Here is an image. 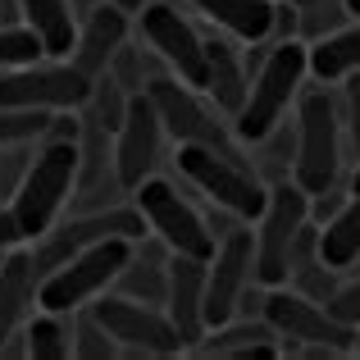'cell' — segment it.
I'll return each mask as SVG.
<instances>
[{
	"instance_id": "cell-1",
	"label": "cell",
	"mask_w": 360,
	"mask_h": 360,
	"mask_svg": "<svg viewBox=\"0 0 360 360\" xmlns=\"http://www.w3.org/2000/svg\"><path fill=\"white\" fill-rule=\"evenodd\" d=\"M78 174H82V146L78 137H41L37 155L23 165L18 187L9 196L14 219L23 229V242H37L60 224L64 205L78 196Z\"/></svg>"
},
{
	"instance_id": "cell-2",
	"label": "cell",
	"mask_w": 360,
	"mask_h": 360,
	"mask_svg": "<svg viewBox=\"0 0 360 360\" xmlns=\"http://www.w3.org/2000/svg\"><path fill=\"white\" fill-rule=\"evenodd\" d=\"M310 78V51L306 37H283V41L269 46L264 64L251 73V91H246V105L233 115V132L238 141L255 146L264 132H274L288 110L301 101V87Z\"/></svg>"
},
{
	"instance_id": "cell-3",
	"label": "cell",
	"mask_w": 360,
	"mask_h": 360,
	"mask_svg": "<svg viewBox=\"0 0 360 360\" xmlns=\"http://www.w3.org/2000/svg\"><path fill=\"white\" fill-rule=\"evenodd\" d=\"M342 150H347V128H342V105L328 91V82L301 91L297 101V155H292V178L310 196L338 187L342 178Z\"/></svg>"
},
{
	"instance_id": "cell-4",
	"label": "cell",
	"mask_w": 360,
	"mask_h": 360,
	"mask_svg": "<svg viewBox=\"0 0 360 360\" xmlns=\"http://www.w3.org/2000/svg\"><path fill=\"white\" fill-rule=\"evenodd\" d=\"M260 315L274 324V333L283 338V356H310V360H333V356H352L356 328L342 324L324 301L306 297V292L288 288H264Z\"/></svg>"
},
{
	"instance_id": "cell-5",
	"label": "cell",
	"mask_w": 360,
	"mask_h": 360,
	"mask_svg": "<svg viewBox=\"0 0 360 360\" xmlns=\"http://www.w3.org/2000/svg\"><path fill=\"white\" fill-rule=\"evenodd\" d=\"M141 242V238H137ZM132 238H101L91 246H82L78 255H69L64 264H55L51 274H41V288H37V310H55V315H78L82 306L110 292L119 283L123 264H128Z\"/></svg>"
},
{
	"instance_id": "cell-6",
	"label": "cell",
	"mask_w": 360,
	"mask_h": 360,
	"mask_svg": "<svg viewBox=\"0 0 360 360\" xmlns=\"http://www.w3.org/2000/svg\"><path fill=\"white\" fill-rule=\"evenodd\" d=\"M178 174L187 183H196L219 210H229L242 224H255L264 201H269V183L260 178V169L246 155H224L214 146L187 141V146H178Z\"/></svg>"
},
{
	"instance_id": "cell-7",
	"label": "cell",
	"mask_w": 360,
	"mask_h": 360,
	"mask_svg": "<svg viewBox=\"0 0 360 360\" xmlns=\"http://www.w3.org/2000/svg\"><path fill=\"white\" fill-rule=\"evenodd\" d=\"M146 96L155 101L160 119H165V132L178 146L196 141V146H214V150H224V155H242L238 141H233L238 132H233L229 115H224L201 87H192V82H183L178 73L165 69L146 82Z\"/></svg>"
},
{
	"instance_id": "cell-8",
	"label": "cell",
	"mask_w": 360,
	"mask_h": 360,
	"mask_svg": "<svg viewBox=\"0 0 360 360\" xmlns=\"http://www.w3.org/2000/svg\"><path fill=\"white\" fill-rule=\"evenodd\" d=\"M310 224V192L297 178H278L269 183V201H264L260 219H255V283L260 288H278L288 283L292 269V246L301 229Z\"/></svg>"
},
{
	"instance_id": "cell-9",
	"label": "cell",
	"mask_w": 360,
	"mask_h": 360,
	"mask_svg": "<svg viewBox=\"0 0 360 360\" xmlns=\"http://www.w3.org/2000/svg\"><path fill=\"white\" fill-rule=\"evenodd\" d=\"M132 205L141 210L150 238H160L169 251L210 260L214 246H219V242H214V233H210V219H205V214L196 210V205L187 201L174 183H169V178H160V174L141 178V183L132 187Z\"/></svg>"
},
{
	"instance_id": "cell-10",
	"label": "cell",
	"mask_w": 360,
	"mask_h": 360,
	"mask_svg": "<svg viewBox=\"0 0 360 360\" xmlns=\"http://www.w3.org/2000/svg\"><path fill=\"white\" fill-rule=\"evenodd\" d=\"M91 310L119 342V356H183L187 352L165 306L123 297V292H101L91 301Z\"/></svg>"
},
{
	"instance_id": "cell-11",
	"label": "cell",
	"mask_w": 360,
	"mask_h": 360,
	"mask_svg": "<svg viewBox=\"0 0 360 360\" xmlns=\"http://www.w3.org/2000/svg\"><path fill=\"white\" fill-rule=\"evenodd\" d=\"M91 82L73 60H32L0 73V105H27V110H82L91 101Z\"/></svg>"
},
{
	"instance_id": "cell-12",
	"label": "cell",
	"mask_w": 360,
	"mask_h": 360,
	"mask_svg": "<svg viewBox=\"0 0 360 360\" xmlns=\"http://www.w3.org/2000/svg\"><path fill=\"white\" fill-rule=\"evenodd\" d=\"M137 32L169 73H178L183 82L205 91V37L196 32V23L183 9L169 5V0H146L137 14Z\"/></svg>"
},
{
	"instance_id": "cell-13",
	"label": "cell",
	"mask_w": 360,
	"mask_h": 360,
	"mask_svg": "<svg viewBox=\"0 0 360 360\" xmlns=\"http://www.w3.org/2000/svg\"><path fill=\"white\" fill-rule=\"evenodd\" d=\"M251 278H255V233H251V224L246 229L238 224L233 233L219 238V246L210 255V269H205V324L210 328L229 324L242 310V297L251 288Z\"/></svg>"
},
{
	"instance_id": "cell-14",
	"label": "cell",
	"mask_w": 360,
	"mask_h": 360,
	"mask_svg": "<svg viewBox=\"0 0 360 360\" xmlns=\"http://www.w3.org/2000/svg\"><path fill=\"white\" fill-rule=\"evenodd\" d=\"M165 119H160L155 101L146 91H132L128 110H123V123L115 128V174L119 183L137 187L141 178H150L160 169V146H165Z\"/></svg>"
},
{
	"instance_id": "cell-15",
	"label": "cell",
	"mask_w": 360,
	"mask_h": 360,
	"mask_svg": "<svg viewBox=\"0 0 360 360\" xmlns=\"http://www.w3.org/2000/svg\"><path fill=\"white\" fill-rule=\"evenodd\" d=\"M132 32V14L123 5H115V0H101L96 9H87V14L78 18V37H73V51L69 60L78 64L87 78H101V73L115 64L119 46L128 41Z\"/></svg>"
},
{
	"instance_id": "cell-16",
	"label": "cell",
	"mask_w": 360,
	"mask_h": 360,
	"mask_svg": "<svg viewBox=\"0 0 360 360\" xmlns=\"http://www.w3.org/2000/svg\"><path fill=\"white\" fill-rule=\"evenodd\" d=\"M205 269H210V260H201V255H169V297H165V310L169 319H174L178 338H183V347L192 352L196 342L205 338Z\"/></svg>"
},
{
	"instance_id": "cell-17",
	"label": "cell",
	"mask_w": 360,
	"mask_h": 360,
	"mask_svg": "<svg viewBox=\"0 0 360 360\" xmlns=\"http://www.w3.org/2000/svg\"><path fill=\"white\" fill-rule=\"evenodd\" d=\"M192 356H224V360H274V356H283V342H278V333H274V324L269 319H238L233 315L229 324H219V328H210V333L201 338V342L192 347Z\"/></svg>"
},
{
	"instance_id": "cell-18",
	"label": "cell",
	"mask_w": 360,
	"mask_h": 360,
	"mask_svg": "<svg viewBox=\"0 0 360 360\" xmlns=\"http://www.w3.org/2000/svg\"><path fill=\"white\" fill-rule=\"evenodd\" d=\"M37 288H41V274L32 264V246L9 251L5 264H0V342L27 324V315L37 306Z\"/></svg>"
},
{
	"instance_id": "cell-19",
	"label": "cell",
	"mask_w": 360,
	"mask_h": 360,
	"mask_svg": "<svg viewBox=\"0 0 360 360\" xmlns=\"http://www.w3.org/2000/svg\"><path fill=\"white\" fill-rule=\"evenodd\" d=\"M246 91H251V73H246L238 46L224 37H205V96L229 115V123L246 105Z\"/></svg>"
},
{
	"instance_id": "cell-20",
	"label": "cell",
	"mask_w": 360,
	"mask_h": 360,
	"mask_svg": "<svg viewBox=\"0 0 360 360\" xmlns=\"http://www.w3.org/2000/svg\"><path fill=\"white\" fill-rule=\"evenodd\" d=\"M187 5L201 9L214 27L238 37L242 46L274 37V18H278V0H187Z\"/></svg>"
},
{
	"instance_id": "cell-21",
	"label": "cell",
	"mask_w": 360,
	"mask_h": 360,
	"mask_svg": "<svg viewBox=\"0 0 360 360\" xmlns=\"http://www.w3.org/2000/svg\"><path fill=\"white\" fill-rule=\"evenodd\" d=\"M306 51H310V78L315 82H328V87H333V82L360 73V18L338 23L333 32L306 41Z\"/></svg>"
},
{
	"instance_id": "cell-22",
	"label": "cell",
	"mask_w": 360,
	"mask_h": 360,
	"mask_svg": "<svg viewBox=\"0 0 360 360\" xmlns=\"http://www.w3.org/2000/svg\"><path fill=\"white\" fill-rule=\"evenodd\" d=\"M14 9L23 14V23L41 37L46 55L69 60L73 37H78V9H73V0H14Z\"/></svg>"
},
{
	"instance_id": "cell-23",
	"label": "cell",
	"mask_w": 360,
	"mask_h": 360,
	"mask_svg": "<svg viewBox=\"0 0 360 360\" xmlns=\"http://www.w3.org/2000/svg\"><path fill=\"white\" fill-rule=\"evenodd\" d=\"M169 255H174V251H169L160 238H155V246H146V251H141V242H137L115 288L123 292V297H137V301H150V306H165V297H169Z\"/></svg>"
},
{
	"instance_id": "cell-24",
	"label": "cell",
	"mask_w": 360,
	"mask_h": 360,
	"mask_svg": "<svg viewBox=\"0 0 360 360\" xmlns=\"http://www.w3.org/2000/svg\"><path fill=\"white\" fill-rule=\"evenodd\" d=\"M319 255L338 274L356 269V260H360V192H347V201L338 205L333 219L319 224Z\"/></svg>"
},
{
	"instance_id": "cell-25",
	"label": "cell",
	"mask_w": 360,
	"mask_h": 360,
	"mask_svg": "<svg viewBox=\"0 0 360 360\" xmlns=\"http://www.w3.org/2000/svg\"><path fill=\"white\" fill-rule=\"evenodd\" d=\"M27 338V356L32 360H69L73 356V324L55 310H41L23 324Z\"/></svg>"
},
{
	"instance_id": "cell-26",
	"label": "cell",
	"mask_w": 360,
	"mask_h": 360,
	"mask_svg": "<svg viewBox=\"0 0 360 360\" xmlns=\"http://www.w3.org/2000/svg\"><path fill=\"white\" fill-rule=\"evenodd\" d=\"M60 110H27V105H0V150L41 141Z\"/></svg>"
},
{
	"instance_id": "cell-27",
	"label": "cell",
	"mask_w": 360,
	"mask_h": 360,
	"mask_svg": "<svg viewBox=\"0 0 360 360\" xmlns=\"http://www.w3.org/2000/svg\"><path fill=\"white\" fill-rule=\"evenodd\" d=\"M73 356L78 360H115L119 356V342L110 338V328L96 319L91 306H82L78 319H73Z\"/></svg>"
},
{
	"instance_id": "cell-28",
	"label": "cell",
	"mask_w": 360,
	"mask_h": 360,
	"mask_svg": "<svg viewBox=\"0 0 360 360\" xmlns=\"http://www.w3.org/2000/svg\"><path fill=\"white\" fill-rule=\"evenodd\" d=\"M32 60H46V46L32 27H18V23H0V73L5 69H18V64H32Z\"/></svg>"
},
{
	"instance_id": "cell-29",
	"label": "cell",
	"mask_w": 360,
	"mask_h": 360,
	"mask_svg": "<svg viewBox=\"0 0 360 360\" xmlns=\"http://www.w3.org/2000/svg\"><path fill=\"white\" fill-rule=\"evenodd\" d=\"M338 105H342V128H347V146H352L356 165H360V73L342 78V91H338Z\"/></svg>"
},
{
	"instance_id": "cell-30",
	"label": "cell",
	"mask_w": 360,
	"mask_h": 360,
	"mask_svg": "<svg viewBox=\"0 0 360 360\" xmlns=\"http://www.w3.org/2000/svg\"><path fill=\"white\" fill-rule=\"evenodd\" d=\"M328 310H333L342 324H360V274L356 278H347V283H338V292L328 297Z\"/></svg>"
},
{
	"instance_id": "cell-31",
	"label": "cell",
	"mask_w": 360,
	"mask_h": 360,
	"mask_svg": "<svg viewBox=\"0 0 360 360\" xmlns=\"http://www.w3.org/2000/svg\"><path fill=\"white\" fill-rule=\"evenodd\" d=\"M23 242V229L14 219V205H0V251H14Z\"/></svg>"
},
{
	"instance_id": "cell-32",
	"label": "cell",
	"mask_w": 360,
	"mask_h": 360,
	"mask_svg": "<svg viewBox=\"0 0 360 360\" xmlns=\"http://www.w3.org/2000/svg\"><path fill=\"white\" fill-rule=\"evenodd\" d=\"M115 5H123L128 14H141V5H146V0H115Z\"/></svg>"
},
{
	"instance_id": "cell-33",
	"label": "cell",
	"mask_w": 360,
	"mask_h": 360,
	"mask_svg": "<svg viewBox=\"0 0 360 360\" xmlns=\"http://www.w3.org/2000/svg\"><path fill=\"white\" fill-rule=\"evenodd\" d=\"M101 0H73V9H78V14H87V9H96Z\"/></svg>"
},
{
	"instance_id": "cell-34",
	"label": "cell",
	"mask_w": 360,
	"mask_h": 360,
	"mask_svg": "<svg viewBox=\"0 0 360 360\" xmlns=\"http://www.w3.org/2000/svg\"><path fill=\"white\" fill-rule=\"evenodd\" d=\"M347 14H352V18H360V0H347Z\"/></svg>"
},
{
	"instance_id": "cell-35",
	"label": "cell",
	"mask_w": 360,
	"mask_h": 360,
	"mask_svg": "<svg viewBox=\"0 0 360 360\" xmlns=\"http://www.w3.org/2000/svg\"><path fill=\"white\" fill-rule=\"evenodd\" d=\"M352 192H360V165H356V174H352Z\"/></svg>"
},
{
	"instance_id": "cell-36",
	"label": "cell",
	"mask_w": 360,
	"mask_h": 360,
	"mask_svg": "<svg viewBox=\"0 0 360 360\" xmlns=\"http://www.w3.org/2000/svg\"><path fill=\"white\" fill-rule=\"evenodd\" d=\"M352 356H360V324H356V342H352Z\"/></svg>"
},
{
	"instance_id": "cell-37",
	"label": "cell",
	"mask_w": 360,
	"mask_h": 360,
	"mask_svg": "<svg viewBox=\"0 0 360 360\" xmlns=\"http://www.w3.org/2000/svg\"><path fill=\"white\" fill-rule=\"evenodd\" d=\"M292 5H306V0H292Z\"/></svg>"
},
{
	"instance_id": "cell-38",
	"label": "cell",
	"mask_w": 360,
	"mask_h": 360,
	"mask_svg": "<svg viewBox=\"0 0 360 360\" xmlns=\"http://www.w3.org/2000/svg\"><path fill=\"white\" fill-rule=\"evenodd\" d=\"M0 9H5V0H0Z\"/></svg>"
}]
</instances>
